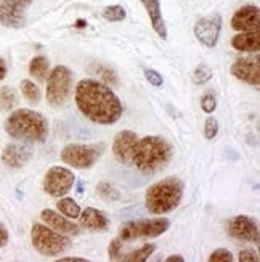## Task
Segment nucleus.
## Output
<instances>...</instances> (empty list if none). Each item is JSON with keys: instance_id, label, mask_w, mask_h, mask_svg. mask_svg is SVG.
<instances>
[{"instance_id": "obj_1", "label": "nucleus", "mask_w": 260, "mask_h": 262, "mask_svg": "<svg viewBox=\"0 0 260 262\" xmlns=\"http://www.w3.org/2000/svg\"><path fill=\"white\" fill-rule=\"evenodd\" d=\"M74 100L79 111L95 124L111 126L116 124L122 115L124 106L112 89L97 79H82L77 84Z\"/></svg>"}, {"instance_id": "obj_2", "label": "nucleus", "mask_w": 260, "mask_h": 262, "mask_svg": "<svg viewBox=\"0 0 260 262\" xmlns=\"http://www.w3.org/2000/svg\"><path fill=\"white\" fill-rule=\"evenodd\" d=\"M174 146L159 135H148L138 139L132 156V166L143 174H154L166 169L172 161Z\"/></svg>"}, {"instance_id": "obj_3", "label": "nucleus", "mask_w": 260, "mask_h": 262, "mask_svg": "<svg viewBox=\"0 0 260 262\" xmlns=\"http://www.w3.org/2000/svg\"><path fill=\"white\" fill-rule=\"evenodd\" d=\"M5 132L16 140L43 143L49 137V121L37 111L21 108L5 119Z\"/></svg>"}, {"instance_id": "obj_4", "label": "nucleus", "mask_w": 260, "mask_h": 262, "mask_svg": "<svg viewBox=\"0 0 260 262\" xmlns=\"http://www.w3.org/2000/svg\"><path fill=\"white\" fill-rule=\"evenodd\" d=\"M185 191V184L178 177H166L146 188L145 206L146 211L154 215L172 212L180 206Z\"/></svg>"}, {"instance_id": "obj_5", "label": "nucleus", "mask_w": 260, "mask_h": 262, "mask_svg": "<svg viewBox=\"0 0 260 262\" xmlns=\"http://www.w3.org/2000/svg\"><path fill=\"white\" fill-rule=\"evenodd\" d=\"M31 242L37 253L47 257L61 256L73 248V240L69 235H64L53 230L45 224H34L31 229Z\"/></svg>"}, {"instance_id": "obj_6", "label": "nucleus", "mask_w": 260, "mask_h": 262, "mask_svg": "<svg viewBox=\"0 0 260 262\" xmlns=\"http://www.w3.org/2000/svg\"><path fill=\"white\" fill-rule=\"evenodd\" d=\"M73 81L74 74L69 68L61 64L53 68L47 77V90H45V97L50 106L60 108L66 105L73 92Z\"/></svg>"}, {"instance_id": "obj_7", "label": "nucleus", "mask_w": 260, "mask_h": 262, "mask_svg": "<svg viewBox=\"0 0 260 262\" xmlns=\"http://www.w3.org/2000/svg\"><path fill=\"white\" fill-rule=\"evenodd\" d=\"M105 153L103 143L95 145H82V143H69L66 145L60 156L61 161L74 169H90L93 167L98 159Z\"/></svg>"}, {"instance_id": "obj_8", "label": "nucleus", "mask_w": 260, "mask_h": 262, "mask_svg": "<svg viewBox=\"0 0 260 262\" xmlns=\"http://www.w3.org/2000/svg\"><path fill=\"white\" fill-rule=\"evenodd\" d=\"M171 227V221L166 217L157 219H137L121 227L119 238L122 242H133L140 238H156L166 233Z\"/></svg>"}, {"instance_id": "obj_9", "label": "nucleus", "mask_w": 260, "mask_h": 262, "mask_svg": "<svg viewBox=\"0 0 260 262\" xmlns=\"http://www.w3.org/2000/svg\"><path fill=\"white\" fill-rule=\"evenodd\" d=\"M76 176L71 169L63 166H52L43 177V191L53 198L66 196L74 187Z\"/></svg>"}, {"instance_id": "obj_10", "label": "nucleus", "mask_w": 260, "mask_h": 262, "mask_svg": "<svg viewBox=\"0 0 260 262\" xmlns=\"http://www.w3.org/2000/svg\"><path fill=\"white\" fill-rule=\"evenodd\" d=\"M227 233L236 240L258 245L260 242V232L258 224L251 215H234L227 222Z\"/></svg>"}, {"instance_id": "obj_11", "label": "nucleus", "mask_w": 260, "mask_h": 262, "mask_svg": "<svg viewBox=\"0 0 260 262\" xmlns=\"http://www.w3.org/2000/svg\"><path fill=\"white\" fill-rule=\"evenodd\" d=\"M223 19L219 13H212L196 21L195 25V36L196 39L207 49H214L219 42L222 32Z\"/></svg>"}, {"instance_id": "obj_12", "label": "nucleus", "mask_w": 260, "mask_h": 262, "mask_svg": "<svg viewBox=\"0 0 260 262\" xmlns=\"http://www.w3.org/2000/svg\"><path fill=\"white\" fill-rule=\"evenodd\" d=\"M26 7L21 0L0 2V25L11 29H21L26 25Z\"/></svg>"}, {"instance_id": "obj_13", "label": "nucleus", "mask_w": 260, "mask_h": 262, "mask_svg": "<svg viewBox=\"0 0 260 262\" xmlns=\"http://www.w3.org/2000/svg\"><path fill=\"white\" fill-rule=\"evenodd\" d=\"M231 74L240 79L241 82H246L249 85L258 87L260 85V60L258 55L244 56V58L236 60L231 64Z\"/></svg>"}, {"instance_id": "obj_14", "label": "nucleus", "mask_w": 260, "mask_h": 262, "mask_svg": "<svg viewBox=\"0 0 260 262\" xmlns=\"http://www.w3.org/2000/svg\"><path fill=\"white\" fill-rule=\"evenodd\" d=\"M138 142V135L133 130H121L112 142V155L124 166L132 164V156Z\"/></svg>"}, {"instance_id": "obj_15", "label": "nucleus", "mask_w": 260, "mask_h": 262, "mask_svg": "<svg viewBox=\"0 0 260 262\" xmlns=\"http://www.w3.org/2000/svg\"><path fill=\"white\" fill-rule=\"evenodd\" d=\"M231 28L238 32L258 31L260 28V10L255 5H244L234 11L231 18Z\"/></svg>"}, {"instance_id": "obj_16", "label": "nucleus", "mask_w": 260, "mask_h": 262, "mask_svg": "<svg viewBox=\"0 0 260 262\" xmlns=\"http://www.w3.org/2000/svg\"><path fill=\"white\" fill-rule=\"evenodd\" d=\"M40 219L45 222V225L52 227L53 230L69 235V236H76L81 233V225H77L73 222V219H67L66 215H63L58 211L53 209H43L40 212Z\"/></svg>"}, {"instance_id": "obj_17", "label": "nucleus", "mask_w": 260, "mask_h": 262, "mask_svg": "<svg viewBox=\"0 0 260 262\" xmlns=\"http://www.w3.org/2000/svg\"><path fill=\"white\" fill-rule=\"evenodd\" d=\"M32 156V150L25 143H8L2 151V161L11 169L25 167Z\"/></svg>"}, {"instance_id": "obj_18", "label": "nucleus", "mask_w": 260, "mask_h": 262, "mask_svg": "<svg viewBox=\"0 0 260 262\" xmlns=\"http://www.w3.org/2000/svg\"><path fill=\"white\" fill-rule=\"evenodd\" d=\"M79 225L90 232H106L111 225L108 215L95 208H85L79 214Z\"/></svg>"}, {"instance_id": "obj_19", "label": "nucleus", "mask_w": 260, "mask_h": 262, "mask_svg": "<svg viewBox=\"0 0 260 262\" xmlns=\"http://www.w3.org/2000/svg\"><path fill=\"white\" fill-rule=\"evenodd\" d=\"M140 2L143 4L146 13H148V16H150L153 29L156 31V34L162 40H166L167 39V28H166L164 18H162V11H161L159 0H140Z\"/></svg>"}, {"instance_id": "obj_20", "label": "nucleus", "mask_w": 260, "mask_h": 262, "mask_svg": "<svg viewBox=\"0 0 260 262\" xmlns=\"http://www.w3.org/2000/svg\"><path fill=\"white\" fill-rule=\"evenodd\" d=\"M231 47L238 52L258 53V50H260V32L258 31L238 32L231 39Z\"/></svg>"}, {"instance_id": "obj_21", "label": "nucleus", "mask_w": 260, "mask_h": 262, "mask_svg": "<svg viewBox=\"0 0 260 262\" xmlns=\"http://www.w3.org/2000/svg\"><path fill=\"white\" fill-rule=\"evenodd\" d=\"M29 74L32 77H36L40 82L47 81V77L50 74V63L47 56H43V55L34 56L29 63Z\"/></svg>"}, {"instance_id": "obj_22", "label": "nucleus", "mask_w": 260, "mask_h": 262, "mask_svg": "<svg viewBox=\"0 0 260 262\" xmlns=\"http://www.w3.org/2000/svg\"><path fill=\"white\" fill-rule=\"evenodd\" d=\"M90 73L93 76H98V81L103 82L109 87H116L119 84V79L114 70H111L109 66L101 64V63H93L90 66Z\"/></svg>"}, {"instance_id": "obj_23", "label": "nucleus", "mask_w": 260, "mask_h": 262, "mask_svg": "<svg viewBox=\"0 0 260 262\" xmlns=\"http://www.w3.org/2000/svg\"><path fill=\"white\" fill-rule=\"evenodd\" d=\"M154 251H156L154 243H145L138 249H135V251H132L129 254H124L122 260L124 262H146L150 259V256H153Z\"/></svg>"}, {"instance_id": "obj_24", "label": "nucleus", "mask_w": 260, "mask_h": 262, "mask_svg": "<svg viewBox=\"0 0 260 262\" xmlns=\"http://www.w3.org/2000/svg\"><path fill=\"white\" fill-rule=\"evenodd\" d=\"M56 209H58V212H61L63 215H66L67 219H77L79 214H81V206H79L73 198H66V196L58 198Z\"/></svg>"}, {"instance_id": "obj_25", "label": "nucleus", "mask_w": 260, "mask_h": 262, "mask_svg": "<svg viewBox=\"0 0 260 262\" xmlns=\"http://www.w3.org/2000/svg\"><path fill=\"white\" fill-rule=\"evenodd\" d=\"M18 105V94L11 85L0 87V110L11 111Z\"/></svg>"}, {"instance_id": "obj_26", "label": "nucleus", "mask_w": 260, "mask_h": 262, "mask_svg": "<svg viewBox=\"0 0 260 262\" xmlns=\"http://www.w3.org/2000/svg\"><path fill=\"white\" fill-rule=\"evenodd\" d=\"M21 94L22 97H25L29 103H34V105H37L40 103V89L34 84L32 81H29V79H25V81H21Z\"/></svg>"}, {"instance_id": "obj_27", "label": "nucleus", "mask_w": 260, "mask_h": 262, "mask_svg": "<svg viewBox=\"0 0 260 262\" xmlns=\"http://www.w3.org/2000/svg\"><path fill=\"white\" fill-rule=\"evenodd\" d=\"M97 191L106 201H117L121 198V191L112 184H109V182H100L97 185Z\"/></svg>"}, {"instance_id": "obj_28", "label": "nucleus", "mask_w": 260, "mask_h": 262, "mask_svg": "<svg viewBox=\"0 0 260 262\" xmlns=\"http://www.w3.org/2000/svg\"><path fill=\"white\" fill-rule=\"evenodd\" d=\"M103 18L111 23H119L127 18V11L121 5H111L103 10Z\"/></svg>"}, {"instance_id": "obj_29", "label": "nucleus", "mask_w": 260, "mask_h": 262, "mask_svg": "<svg viewBox=\"0 0 260 262\" xmlns=\"http://www.w3.org/2000/svg\"><path fill=\"white\" fill-rule=\"evenodd\" d=\"M212 76H214V73H212L210 68L206 63H201L193 71V82L196 85H204V84H207L210 81Z\"/></svg>"}, {"instance_id": "obj_30", "label": "nucleus", "mask_w": 260, "mask_h": 262, "mask_svg": "<svg viewBox=\"0 0 260 262\" xmlns=\"http://www.w3.org/2000/svg\"><path fill=\"white\" fill-rule=\"evenodd\" d=\"M201 108L204 113H207V115H210V113L217 110V98L212 90H206L204 95L201 97Z\"/></svg>"}, {"instance_id": "obj_31", "label": "nucleus", "mask_w": 260, "mask_h": 262, "mask_svg": "<svg viewBox=\"0 0 260 262\" xmlns=\"http://www.w3.org/2000/svg\"><path fill=\"white\" fill-rule=\"evenodd\" d=\"M122 245H124V242L121 240L119 236L114 238V240L109 243V246H108L109 260H122V256H124V253H122Z\"/></svg>"}, {"instance_id": "obj_32", "label": "nucleus", "mask_w": 260, "mask_h": 262, "mask_svg": "<svg viewBox=\"0 0 260 262\" xmlns=\"http://www.w3.org/2000/svg\"><path fill=\"white\" fill-rule=\"evenodd\" d=\"M209 260L210 262H233L234 256L227 248H219L216 251H212V254L209 256Z\"/></svg>"}, {"instance_id": "obj_33", "label": "nucleus", "mask_w": 260, "mask_h": 262, "mask_svg": "<svg viewBox=\"0 0 260 262\" xmlns=\"http://www.w3.org/2000/svg\"><path fill=\"white\" fill-rule=\"evenodd\" d=\"M217 134H219V121L214 116H209L204 124V137L207 140H214Z\"/></svg>"}, {"instance_id": "obj_34", "label": "nucleus", "mask_w": 260, "mask_h": 262, "mask_svg": "<svg viewBox=\"0 0 260 262\" xmlns=\"http://www.w3.org/2000/svg\"><path fill=\"white\" fill-rule=\"evenodd\" d=\"M145 77H146V81H148L153 87H162V84H164L162 76L157 73L156 70H145Z\"/></svg>"}, {"instance_id": "obj_35", "label": "nucleus", "mask_w": 260, "mask_h": 262, "mask_svg": "<svg viewBox=\"0 0 260 262\" xmlns=\"http://www.w3.org/2000/svg\"><path fill=\"white\" fill-rule=\"evenodd\" d=\"M238 260L240 262H258V253L252 251V249H243L238 254Z\"/></svg>"}, {"instance_id": "obj_36", "label": "nucleus", "mask_w": 260, "mask_h": 262, "mask_svg": "<svg viewBox=\"0 0 260 262\" xmlns=\"http://www.w3.org/2000/svg\"><path fill=\"white\" fill-rule=\"evenodd\" d=\"M8 243V230L5 229V225L0 222V248L7 246Z\"/></svg>"}, {"instance_id": "obj_37", "label": "nucleus", "mask_w": 260, "mask_h": 262, "mask_svg": "<svg viewBox=\"0 0 260 262\" xmlns=\"http://www.w3.org/2000/svg\"><path fill=\"white\" fill-rule=\"evenodd\" d=\"M5 77H7V63L2 56H0V81H4Z\"/></svg>"}, {"instance_id": "obj_38", "label": "nucleus", "mask_w": 260, "mask_h": 262, "mask_svg": "<svg viewBox=\"0 0 260 262\" xmlns=\"http://www.w3.org/2000/svg\"><path fill=\"white\" fill-rule=\"evenodd\" d=\"M58 262H88L85 257H60Z\"/></svg>"}, {"instance_id": "obj_39", "label": "nucleus", "mask_w": 260, "mask_h": 262, "mask_svg": "<svg viewBox=\"0 0 260 262\" xmlns=\"http://www.w3.org/2000/svg\"><path fill=\"white\" fill-rule=\"evenodd\" d=\"M166 262H185V257L180 254H174V256H169Z\"/></svg>"}, {"instance_id": "obj_40", "label": "nucleus", "mask_w": 260, "mask_h": 262, "mask_svg": "<svg viewBox=\"0 0 260 262\" xmlns=\"http://www.w3.org/2000/svg\"><path fill=\"white\" fill-rule=\"evenodd\" d=\"M21 2L25 4V5H31V4H32V0H21Z\"/></svg>"}]
</instances>
